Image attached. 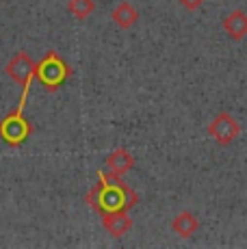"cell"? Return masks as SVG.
Masks as SVG:
<instances>
[{
  "mask_svg": "<svg viewBox=\"0 0 247 249\" xmlns=\"http://www.w3.org/2000/svg\"><path fill=\"white\" fill-rule=\"evenodd\" d=\"M137 202H139L137 191L128 186L122 176H115L111 171L108 174L98 171V182L85 195V204L91 206L100 217L108 213H128L132 206H137Z\"/></svg>",
  "mask_w": 247,
  "mask_h": 249,
  "instance_id": "1",
  "label": "cell"
},
{
  "mask_svg": "<svg viewBox=\"0 0 247 249\" xmlns=\"http://www.w3.org/2000/svg\"><path fill=\"white\" fill-rule=\"evenodd\" d=\"M33 80L22 85V95H20V104L13 108L11 113H7L2 119H0V139H2L7 145L11 147H20L28 141L33 132L31 122L24 117V107H26V100H28V91H31Z\"/></svg>",
  "mask_w": 247,
  "mask_h": 249,
  "instance_id": "2",
  "label": "cell"
},
{
  "mask_svg": "<svg viewBox=\"0 0 247 249\" xmlns=\"http://www.w3.org/2000/svg\"><path fill=\"white\" fill-rule=\"evenodd\" d=\"M72 76V68L59 52L50 50L44 54V59L37 61L35 65V80L46 91H59Z\"/></svg>",
  "mask_w": 247,
  "mask_h": 249,
  "instance_id": "3",
  "label": "cell"
},
{
  "mask_svg": "<svg viewBox=\"0 0 247 249\" xmlns=\"http://www.w3.org/2000/svg\"><path fill=\"white\" fill-rule=\"evenodd\" d=\"M208 135L215 139L219 145H230L236 137L241 135V124L232 117L230 113H219L208 126Z\"/></svg>",
  "mask_w": 247,
  "mask_h": 249,
  "instance_id": "4",
  "label": "cell"
},
{
  "mask_svg": "<svg viewBox=\"0 0 247 249\" xmlns=\"http://www.w3.org/2000/svg\"><path fill=\"white\" fill-rule=\"evenodd\" d=\"M35 61L26 52H18L7 63V74L16 85H24L28 80H35Z\"/></svg>",
  "mask_w": 247,
  "mask_h": 249,
  "instance_id": "5",
  "label": "cell"
},
{
  "mask_svg": "<svg viewBox=\"0 0 247 249\" xmlns=\"http://www.w3.org/2000/svg\"><path fill=\"white\" fill-rule=\"evenodd\" d=\"M223 31L230 39L241 41L247 37V13L243 9H234L232 13H228L223 18Z\"/></svg>",
  "mask_w": 247,
  "mask_h": 249,
  "instance_id": "6",
  "label": "cell"
},
{
  "mask_svg": "<svg viewBox=\"0 0 247 249\" xmlns=\"http://www.w3.org/2000/svg\"><path fill=\"white\" fill-rule=\"evenodd\" d=\"M102 226L113 238H122L130 232L132 219L128 217V213H108L102 214Z\"/></svg>",
  "mask_w": 247,
  "mask_h": 249,
  "instance_id": "7",
  "label": "cell"
},
{
  "mask_svg": "<svg viewBox=\"0 0 247 249\" xmlns=\"http://www.w3.org/2000/svg\"><path fill=\"white\" fill-rule=\"evenodd\" d=\"M104 162H106V167H108L111 174L124 176V174H128V171L135 167V156H132L128 150H124V147H117V150H113L111 154L106 156V160Z\"/></svg>",
  "mask_w": 247,
  "mask_h": 249,
  "instance_id": "8",
  "label": "cell"
},
{
  "mask_svg": "<svg viewBox=\"0 0 247 249\" xmlns=\"http://www.w3.org/2000/svg\"><path fill=\"white\" fill-rule=\"evenodd\" d=\"M172 230L178 236H182V238H191L193 234L199 230V221H197V217L193 213H189V210H182V213H178L174 217V221H172Z\"/></svg>",
  "mask_w": 247,
  "mask_h": 249,
  "instance_id": "9",
  "label": "cell"
},
{
  "mask_svg": "<svg viewBox=\"0 0 247 249\" xmlns=\"http://www.w3.org/2000/svg\"><path fill=\"white\" fill-rule=\"evenodd\" d=\"M111 20L115 22L120 28L126 31V28H132L137 24V20H139V11H137L130 2H120L115 9H113Z\"/></svg>",
  "mask_w": 247,
  "mask_h": 249,
  "instance_id": "10",
  "label": "cell"
},
{
  "mask_svg": "<svg viewBox=\"0 0 247 249\" xmlns=\"http://www.w3.org/2000/svg\"><path fill=\"white\" fill-rule=\"evenodd\" d=\"M68 9L76 20H85V18H89L96 11V2L93 0H70Z\"/></svg>",
  "mask_w": 247,
  "mask_h": 249,
  "instance_id": "11",
  "label": "cell"
},
{
  "mask_svg": "<svg viewBox=\"0 0 247 249\" xmlns=\"http://www.w3.org/2000/svg\"><path fill=\"white\" fill-rule=\"evenodd\" d=\"M178 2L182 4L187 11H195V9H199L204 2H206V0H178Z\"/></svg>",
  "mask_w": 247,
  "mask_h": 249,
  "instance_id": "12",
  "label": "cell"
}]
</instances>
